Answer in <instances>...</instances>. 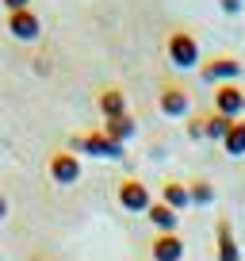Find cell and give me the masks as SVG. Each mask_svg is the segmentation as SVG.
Returning <instances> with one entry per match:
<instances>
[{
  "label": "cell",
  "mask_w": 245,
  "mask_h": 261,
  "mask_svg": "<svg viewBox=\"0 0 245 261\" xmlns=\"http://www.w3.org/2000/svg\"><path fill=\"white\" fill-rule=\"evenodd\" d=\"M222 150H226L230 158H245V119H234L230 135L222 139Z\"/></svg>",
  "instance_id": "obj_15"
},
{
  "label": "cell",
  "mask_w": 245,
  "mask_h": 261,
  "mask_svg": "<svg viewBox=\"0 0 245 261\" xmlns=\"http://www.w3.org/2000/svg\"><path fill=\"white\" fill-rule=\"evenodd\" d=\"M149 257L154 261H184V238L180 234H154Z\"/></svg>",
  "instance_id": "obj_9"
},
{
  "label": "cell",
  "mask_w": 245,
  "mask_h": 261,
  "mask_svg": "<svg viewBox=\"0 0 245 261\" xmlns=\"http://www.w3.org/2000/svg\"><path fill=\"white\" fill-rule=\"evenodd\" d=\"M96 108H100V115H104V119H119V115H131V112H127V92H122V89H115V85L100 89Z\"/></svg>",
  "instance_id": "obj_10"
},
{
  "label": "cell",
  "mask_w": 245,
  "mask_h": 261,
  "mask_svg": "<svg viewBox=\"0 0 245 261\" xmlns=\"http://www.w3.org/2000/svg\"><path fill=\"white\" fill-rule=\"evenodd\" d=\"M188 135H192V139H207V135H203V115H192V119H188Z\"/></svg>",
  "instance_id": "obj_18"
},
{
  "label": "cell",
  "mask_w": 245,
  "mask_h": 261,
  "mask_svg": "<svg viewBox=\"0 0 245 261\" xmlns=\"http://www.w3.org/2000/svg\"><path fill=\"white\" fill-rule=\"evenodd\" d=\"M146 219L154 223L157 234H176V227H180V212H172V207L161 204V200H154V204H149Z\"/></svg>",
  "instance_id": "obj_11"
},
{
  "label": "cell",
  "mask_w": 245,
  "mask_h": 261,
  "mask_svg": "<svg viewBox=\"0 0 245 261\" xmlns=\"http://www.w3.org/2000/svg\"><path fill=\"white\" fill-rule=\"evenodd\" d=\"M199 77H203L207 85H237V77H241V62H237L234 54H215L207 58L203 65H199Z\"/></svg>",
  "instance_id": "obj_2"
},
{
  "label": "cell",
  "mask_w": 245,
  "mask_h": 261,
  "mask_svg": "<svg viewBox=\"0 0 245 261\" xmlns=\"http://www.w3.org/2000/svg\"><path fill=\"white\" fill-rule=\"evenodd\" d=\"M46 173H50V180H54V185L69 188V185H77V180H81V158H77L73 150H54V154L46 158Z\"/></svg>",
  "instance_id": "obj_3"
},
{
  "label": "cell",
  "mask_w": 245,
  "mask_h": 261,
  "mask_svg": "<svg viewBox=\"0 0 245 261\" xmlns=\"http://www.w3.org/2000/svg\"><path fill=\"white\" fill-rule=\"evenodd\" d=\"M115 200H119L122 212H149V204H154V196H149V185H142L138 177H122L119 188H115Z\"/></svg>",
  "instance_id": "obj_4"
},
{
  "label": "cell",
  "mask_w": 245,
  "mask_h": 261,
  "mask_svg": "<svg viewBox=\"0 0 245 261\" xmlns=\"http://www.w3.org/2000/svg\"><path fill=\"white\" fill-rule=\"evenodd\" d=\"M73 150H77V154H92V158H107V162H119V158H122V146H119V142H111L104 130L77 135V139H73Z\"/></svg>",
  "instance_id": "obj_5"
},
{
  "label": "cell",
  "mask_w": 245,
  "mask_h": 261,
  "mask_svg": "<svg viewBox=\"0 0 245 261\" xmlns=\"http://www.w3.org/2000/svg\"><path fill=\"white\" fill-rule=\"evenodd\" d=\"M31 261H42V257H31Z\"/></svg>",
  "instance_id": "obj_22"
},
{
  "label": "cell",
  "mask_w": 245,
  "mask_h": 261,
  "mask_svg": "<svg viewBox=\"0 0 245 261\" xmlns=\"http://www.w3.org/2000/svg\"><path fill=\"white\" fill-rule=\"evenodd\" d=\"M0 8L4 12H23V8H31V0H0Z\"/></svg>",
  "instance_id": "obj_20"
},
{
  "label": "cell",
  "mask_w": 245,
  "mask_h": 261,
  "mask_svg": "<svg viewBox=\"0 0 245 261\" xmlns=\"http://www.w3.org/2000/svg\"><path fill=\"white\" fill-rule=\"evenodd\" d=\"M4 219H8V196L0 192V223H4Z\"/></svg>",
  "instance_id": "obj_21"
},
{
  "label": "cell",
  "mask_w": 245,
  "mask_h": 261,
  "mask_svg": "<svg viewBox=\"0 0 245 261\" xmlns=\"http://www.w3.org/2000/svg\"><path fill=\"white\" fill-rule=\"evenodd\" d=\"M230 127H234V119H226V115H219V112H211V115H203V135L207 139H215V142H222L230 135Z\"/></svg>",
  "instance_id": "obj_16"
},
{
  "label": "cell",
  "mask_w": 245,
  "mask_h": 261,
  "mask_svg": "<svg viewBox=\"0 0 245 261\" xmlns=\"http://www.w3.org/2000/svg\"><path fill=\"white\" fill-rule=\"evenodd\" d=\"M165 54H169V62L176 65V69H199L203 65V58H199V42L192 31H172L169 39H165Z\"/></svg>",
  "instance_id": "obj_1"
},
{
  "label": "cell",
  "mask_w": 245,
  "mask_h": 261,
  "mask_svg": "<svg viewBox=\"0 0 245 261\" xmlns=\"http://www.w3.org/2000/svg\"><path fill=\"white\" fill-rule=\"evenodd\" d=\"M111 142H119V146H127V139H134V130H138V123L131 119V115H119V119H104V127H100Z\"/></svg>",
  "instance_id": "obj_14"
},
{
  "label": "cell",
  "mask_w": 245,
  "mask_h": 261,
  "mask_svg": "<svg viewBox=\"0 0 245 261\" xmlns=\"http://www.w3.org/2000/svg\"><path fill=\"white\" fill-rule=\"evenodd\" d=\"M215 112L226 119H241L245 115V89L241 85H219L215 89Z\"/></svg>",
  "instance_id": "obj_8"
},
{
  "label": "cell",
  "mask_w": 245,
  "mask_h": 261,
  "mask_svg": "<svg viewBox=\"0 0 245 261\" xmlns=\"http://www.w3.org/2000/svg\"><path fill=\"white\" fill-rule=\"evenodd\" d=\"M215 242H219V250H215V257H219V261H241L237 238H234V230H230V223H226V219L215 223Z\"/></svg>",
  "instance_id": "obj_12"
},
{
  "label": "cell",
  "mask_w": 245,
  "mask_h": 261,
  "mask_svg": "<svg viewBox=\"0 0 245 261\" xmlns=\"http://www.w3.org/2000/svg\"><path fill=\"white\" fill-rule=\"evenodd\" d=\"M8 35L16 42H35L42 35V19L35 8H23V12H8Z\"/></svg>",
  "instance_id": "obj_6"
},
{
  "label": "cell",
  "mask_w": 245,
  "mask_h": 261,
  "mask_svg": "<svg viewBox=\"0 0 245 261\" xmlns=\"http://www.w3.org/2000/svg\"><path fill=\"white\" fill-rule=\"evenodd\" d=\"M188 196H192V207H211L215 204V185L211 180H188Z\"/></svg>",
  "instance_id": "obj_17"
},
{
  "label": "cell",
  "mask_w": 245,
  "mask_h": 261,
  "mask_svg": "<svg viewBox=\"0 0 245 261\" xmlns=\"http://www.w3.org/2000/svg\"><path fill=\"white\" fill-rule=\"evenodd\" d=\"M157 108H161V115H169V119H180V115L192 112V96L184 85H161V92H157Z\"/></svg>",
  "instance_id": "obj_7"
},
{
  "label": "cell",
  "mask_w": 245,
  "mask_h": 261,
  "mask_svg": "<svg viewBox=\"0 0 245 261\" xmlns=\"http://www.w3.org/2000/svg\"><path fill=\"white\" fill-rule=\"evenodd\" d=\"M161 204H169L172 212H184V207H192L188 180H165V185H161Z\"/></svg>",
  "instance_id": "obj_13"
},
{
  "label": "cell",
  "mask_w": 245,
  "mask_h": 261,
  "mask_svg": "<svg viewBox=\"0 0 245 261\" xmlns=\"http://www.w3.org/2000/svg\"><path fill=\"white\" fill-rule=\"evenodd\" d=\"M222 4V12L226 16H237V12H245V0H219Z\"/></svg>",
  "instance_id": "obj_19"
}]
</instances>
